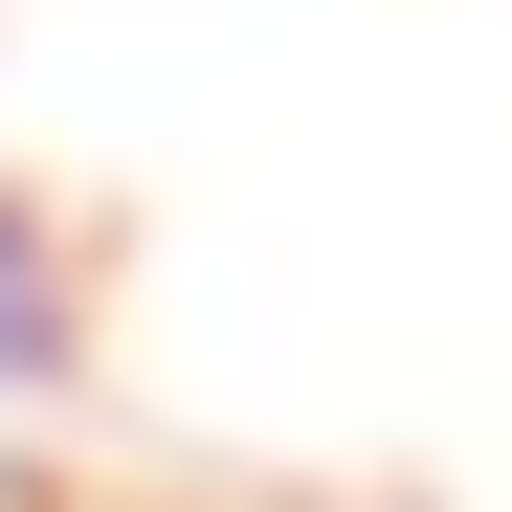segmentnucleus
<instances>
[{
    "label": "nucleus",
    "instance_id": "1",
    "mask_svg": "<svg viewBox=\"0 0 512 512\" xmlns=\"http://www.w3.org/2000/svg\"><path fill=\"white\" fill-rule=\"evenodd\" d=\"M67 357H90V268H67L45 201H0V401H45Z\"/></svg>",
    "mask_w": 512,
    "mask_h": 512
}]
</instances>
